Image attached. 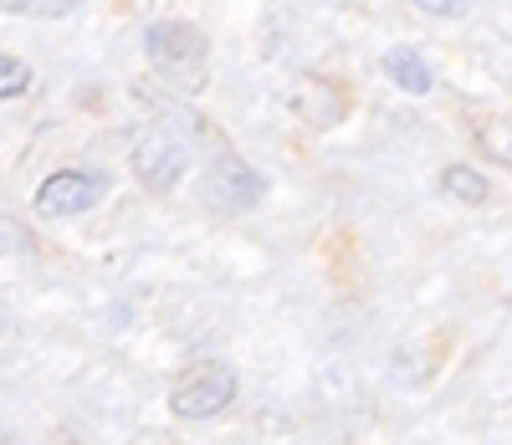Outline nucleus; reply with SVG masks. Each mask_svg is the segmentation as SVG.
I'll use <instances>...</instances> for the list:
<instances>
[{"label":"nucleus","instance_id":"2","mask_svg":"<svg viewBox=\"0 0 512 445\" xmlns=\"http://www.w3.org/2000/svg\"><path fill=\"white\" fill-rule=\"evenodd\" d=\"M262 195H267V180L241 154H216L205 169V180H200V205L216 210V215H241Z\"/></svg>","mask_w":512,"mask_h":445},{"label":"nucleus","instance_id":"11","mask_svg":"<svg viewBox=\"0 0 512 445\" xmlns=\"http://www.w3.org/2000/svg\"><path fill=\"white\" fill-rule=\"evenodd\" d=\"M415 11H431V16H446V21H456V16H466L472 11V0H410Z\"/></svg>","mask_w":512,"mask_h":445},{"label":"nucleus","instance_id":"3","mask_svg":"<svg viewBox=\"0 0 512 445\" xmlns=\"http://www.w3.org/2000/svg\"><path fill=\"white\" fill-rule=\"evenodd\" d=\"M236 399V374L226 364H200L190 369L175 394H169V410H175L180 420H216L226 405Z\"/></svg>","mask_w":512,"mask_h":445},{"label":"nucleus","instance_id":"5","mask_svg":"<svg viewBox=\"0 0 512 445\" xmlns=\"http://www.w3.org/2000/svg\"><path fill=\"white\" fill-rule=\"evenodd\" d=\"M103 195H108V174H93V169H57V174H47V180L36 185V215L67 220V215L93 210Z\"/></svg>","mask_w":512,"mask_h":445},{"label":"nucleus","instance_id":"7","mask_svg":"<svg viewBox=\"0 0 512 445\" xmlns=\"http://www.w3.org/2000/svg\"><path fill=\"white\" fill-rule=\"evenodd\" d=\"M487 190L492 185L482 180V169H472V164H446L441 169V195L456 200V205H482Z\"/></svg>","mask_w":512,"mask_h":445},{"label":"nucleus","instance_id":"8","mask_svg":"<svg viewBox=\"0 0 512 445\" xmlns=\"http://www.w3.org/2000/svg\"><path fill=\"white\" fill-rule=\"evenodd\" d=\"M472 133H477V149L492 164H507L512 169V118H477Z\"/></svg>","mask_w":512,"mask_h":445},{"label":"nucleus","instance_id":"6","mask_svg":"<svg viewBox=\"0 0 512 445\" xmlns=\"http://www.w3.org/2000/svg\"><path fill=\"white\" fill-rule=\"evenodd\" d=\"M384 72H390V82H400L405 87V93H431V67H425V57L415 52V47H390V52H384Z\"/></svg>","mask_w":512,"mask_h":445},{"label":"nucleus","instance_id":"4","mask_svg":"<svg viewBox=\"0 0 512 445\" xmlns=\"http://www.w3.org/2000/svg\"><path fill=\"white\" fill-rule=\"evenodd\" d=\"M185 159H190V144H185V133H175V123H159L149 128L144 139L134 144V174H139V185L149 190H175V180L185 174Z\"/></svg>","mask_w":512,"mask_h":445},{"label":"nucleus","instance_id":"1","mask_svg":"<svg viewBox=\"0 0 512 445\" xmlns=\"http://www.w3.org/2000/svg\"><path fill=\"white\" fill-rule=\"evenodd\" d=\"M144 52L159 67V77H169L180 93H200L205 72H210V41L200 26L190 21H154L144 31Z\"/></svg>","mask_w":512,"mask_h":445},{"label":"nucleus","instance_id":"9","mask_svg":"<svg viewBox=\"0 0 512 445\" xmlns=\"http://www.w3.org/2000/svg\"><path fill=\"white\" fill-rule=\"evenodd\" d=\"M6 6V16H31V21H57L67 11H77L82 0H0Z\"/></svg>","mask_w":512,"mask_h":445},{"label":"nucleus","instance_id":"10","mask_svg":"<svg viewBox=\"0 0 512 445\" xmlns=\"http://www.w3.org/2000/svg\"><path fill=\"white\" fill-rule=\"evenodd\" d=\"M26 87H31V67L16 52H6L0 57V98H21Z\"/></svg>","mask_w":512,"mask_h":445}]
</instances>
